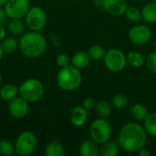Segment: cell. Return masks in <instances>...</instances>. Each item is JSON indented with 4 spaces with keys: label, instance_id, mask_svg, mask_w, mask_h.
Wrapping results in <instances>:
<instances>
[{
    "label": "cell",
    "instance_id": "obj_1",
    "mask_svg": "<svg viewBox=\"0 0 156 156\" xmlns=\"http://www.w3.org/2000/svg\"><path fill=\"white\" fill-rule=\"evenodd\" d=\"M147 136L148 134L144 126L138 122H130L122 127L118 137V144L127 153H137L145 146Z\"/></svg>",
    "mask_w": 156,
    "mask_h": 156
},
{
    "label": "cell",
    "instance_id": "obj_2",
    "mask_svg": "<svg viewBox=\"0 0 156 156\" xmlns=\"http://www.w3.org/2000/svg\"><path fill=\"white\" fill-rule=\"evenodd\" d=\"M19 49L27 58H37L47 49V40L37 31L24 33L19 40Z\"/></svg>",
    "mask_w": 156,
    "mask_h": 156
},
{
    "label": "cell",
    "instance_id": "obj_3",
    "mask_svg": "<svg viewBox=\"0 0 156 156\" xmlns=\"http://www.w3.org/2000/svg\"><path fill=\"white\" fill-rule=\"evenodd\" d=\"M82 76L79 69L69 65L60 69L57 75L58 86L65 91L76 90L81 84Z\"/></svg>",
    "mask_w": 156,
    "mask_h": 156
},
{
    "label": "cell",
    "instance_id": "obj_4",
    "mask_svg": "<svg viewBox=\"0 0 156 156\" xmlns=\"http://www.w3.org/2000/svg\"><path fill=\"white\" fill-rule=\"evenodd\" d=\"M44 93L43 83L36 79H28L18 87V94L28 102H36L41 100Z\"/></svg>",
    "mask_w": 156,
    "mask_h": 156
},
{
    "label": "cell",
    "instance_id": "obj_5",
    "mask_svg": "<svg viewBox=\"0 0 156 156\" xmlns=\"http://www.w3.org/2000/svg\"><path fill=\"white\" fill-rule=\"evenodd\" d=\"M112 133V125L105 118L94 120L89 127V134L90 139L101 145L110 141Z\"/></svg>",
    "mask_w": 156,
    "mask_h": 156
},
{
    "label": "cell",
    "instance_id": "obj_6",
    "mask_svg": "<svg viewBox=\"0 0 156 156\" xmlns=\"http://www.w3.org/2000/svg\"><path fill=\"white\" fill-rule=\"evenodd\" d=\"M37 144V137L32 132H22L16 140L15 154L20 156L30 155L35 151Z\"/></svg>",
    "mask_w": 156,
    "mask_h": 156
},
{
    "label": "cell",
    "instance_id": "obj_7",
    "mask_svg": "<svg viewBox=\"0 0 156 156\" xmlns=\"http://www.w3.org/2000/svg\"><path fill=\"white\" fill-rule=\"evenodd\" d=\"M25 23L29 30L39 32L47 24V14L45 10L39 6L29 8L25 16Z\"/></svg>",
    "mask_w": 156,
    "mask_h": 156
},
{
    "label": "cell",
    "instance_id": "obj_8",
    "mask_svg": "<svg viewBox=\"0 0 156 156\" xmlns=\"http://www.w3.org/2000/svg\"><path fill=\"white\" fill-rule=\"evenodd\" d=\"M103 60L105 67L112 72H120L123 70L127 64L126 55L117 48H112L106 51Z\"/></svg>",
    "mask_w": 156,
    "mask_h": 156
},
{
    "label": "cell",
    "instance_id": "obj_9",
    "mask_svg": "<svg viewBox=\"0 0 156 156\" xmlns=\"http://www.w3.org/2000/svg\"><path fill=\"white\" fill-rule=\"evenodd\" d=\"M5 10L10 19H21L29 10L28 0H8L5 5Z\"/></svg>",
    "mask_w": 156,
    "mask_h": 156
},
{
    "label": "cell",
    "instance_id": "obj_10",
    "mask_svg": "<svg viewBox=\"0 0 156 156\" xmlns=\"http://www.w3.org/2000/svg\"><path fill=\"white\" fill-rule=\"evenodd\" d=\"M152 36V30L146 25H135L128 32V38L134 45L147 44Z\"/></svg>",
    "mask_w": 156,
    "mask_h": 156
},
{
    "label": "cell",
    "instance_id": "obj_11",
    "mask_svg": "<svg viewBox=\"0 0 156 156\" xmlns=\"http://www.w3.org/2000/svg\"><path fill=\"white\" fill-rule=\"evenodd\" d=\"M8 111L10 114L16 119H22L26 117L29 112L28 101H27L22 97H16L10 101L8 105Z\"/></svg>",
    "mask_w": 156,
    "mask_h": 156
},
{
    "label": "cell",
    "instance_id": "obj_12",
    "mask_svg": "<svg viewBox=\"0 0 156 156\" xmlns=\"http://www.w3.org/2000/svg\"><path fill=\"white\" fill-rule=\"evenodd\" d=\"M128 7L126 0H103V8L113 16H122Z\"/></svg>",
    "mask_w": 156,
    "mask_h": 156
},
{
    "label": "cell",
    "instance_id": "obj_13",
    "mask_svg": "<svg viewBox=\"0 0 156 156\" xmlns=\"http://www.w3.org/2000/svg\"><path fill=\"white\" fill-rule=\"evenodd\" d=\"M88 120V112L87 110L81 106H76L71 110L70 112V121L71 123L76 127L83 126Z\"/></svg>",
    "mask_w": 156,
    "mask_h": 156
},
{
    "label": "cell",
    "instance_id": "obj_14",
    "mask_svg": "<svg viewBox=\"0 0 156 156\" xmlns=\"http://www.w3.org/2000/svg\"><path fill=\"white\" fill-rule=\"evenodd\" d=\"M99 144L93 140L89 139L83 141L80 145V154L81 156H98L100 154Z\"/></svg>",
    "mask_w": 156,
    "mask_h": 156
},
{
    "label": "cell",
    "instance_id": "obj_15",
    "mask_svg": "<svg viewBox=\"0 0 156 156\" xmlns=\"http://www.w3.org/2000/svg\"><path fill=\"white\" fill-rule=\"evenodd\" d=\"M90 59L91 58L88 52L78 51L72 56V58H70V62H71L72 66L76 67L79 69H84L89 66Z\"/></svg>",
    "mask_w": 156,
    "mask_h": 156
},
{
    "label": "cell",
    "instance_id": "obj_16",
    "mask_svg": "<svg viewBox=\"0 0 156 156\" xmlns=\"http://www.w3.org/2000/svg\"><path fill=\"white\" fill-rule=\"evenodd\" d=\"M142 18L149 24L156 23V2H149L142 8Z\"/></svg>",
    "mask_w": 156,
    "mask_h": 156
},
{
    "label": "cell",
    "instance_id": "obj_17",
    "mask_svg": "<svg viewBox=\"0 0 156 156\" xmlns=\"http://www.w3.org/2000/svg\"><path fill=\"white\" fill-rule=\"evenodd\" d=\"M120 145L118 142L108 141L101 144L100 148V155L101 156H116L119 154Z\"/></svg>",
    "mask_w": 156,
    "mask_h": 156
},
{
    "label": "cell",
    "instance_id": "obj_18",
    "mask_svg": "<svg viewBox=\"0 0 156 156\" xmlns=\"http://www.w3.org/2000/svg\"><path fill=\"white\" fill-rule=\"evenodd\" d=\"M127 63L135 69L141 68L145 63V58L139 51H130L127 55Z\"/></svg>",
    "mask_w": 156,
    "mask_h": 156
},
{
    "label": "cell",
    "instance_id": "obj_19",
    "mask_svg": "<svg viewBox=\"0 0 156 156\" xmlns=\"http://www.w3.org/2000/svg\"><path fill=\"white\" fill-rule=\"evenodd\" d=\"M149 112L144 104L136 103L131 108V115L137 122H144Z\"/></svg>",
    "mask_w": 156,
    "mask_h": 156
},
{
    "label": "cell",
    "instance_id": "obj_20",
    "mask_svg": "<svg viewBox=\"0 0 156 156\" xmlns=\"http://www.w3.org/2000/svg\"><path fill=\"white\" fill-rule=\"evenodd\" d=\"M45 154L47 156H64L66 154V151L64 146L58 141H53L47 145Z\"/></svg>",
    "mask_w": 156,
    "mask_h": 156
},
{
    "label": "cell",
    "instance_id": "obj_21",
    "mask_svg": "<svg viewBox=\"0 0 156 156\" xmlns=\"http://www.w3.org/2000/svg\"><path fill=\"white\" fill-rule=\"evenodd\" d=\"M18 94V88L13 84H5L0 90V97L5 101H10Z\"/></svg>",
    "mask_w": 156,
    "mask_h": 156
},
{
    "label": "cell",
    "instance_id": "obj_22",
    "mask_svg": "<svg viewBox=\"0 0 156 156\" xmlns=\"http://www.w3.org/2000/svg\"><path fill=\"white\" fill-rule=\"evenodd\" d=\"M144 127L148 135L156 138V112H149L144 121Z\"/></svg>",
    "mask_w": 156,
    "mask_h": 156
},
{
    "label": "cell",
    "instance_id": "obj_23",
    "mask_svg": "<svg viewBox=\"0 0 156 156\" xmlns=\"http://www.w3.org/2000/svg\"><path fill=\"white\" fill-rule=\"evenodd\" d=\"M96 113L100 116V118H105L107 119L112 112V104H110L106 101H100L96 102V105L94 107Z\"/></svg>",
    "mask_w": 156,
    "mask_h": 156
},
{
    "label": "cell",
    "instance_id": "obj_24",
    "mask_svg": "<svg viewBox=\"0 0 156 156\" xmlns=\"http://www.w3.org/2000/svg\"><path fill=\"white\" fill-rule=\"evenodd\" d=\"M8 30L14 36H22L25 33V25L20 19H11L8 23Z\"/></svg>",
    "mask_w": 156,
    "mask_h": 156
},
{
    "label": "cell",
    "instance_id": "obj_25",
    "mask_svg": "<svg viewBox=\"0 0 156 156\" xmlns=\"http://www.w3.org/2000/svg\"><path fill=\"white\" fill-rule=\"evenodd\" d=\"M1 46L5 53L11 54L14 53L17 48H19V42L14 37H5L2 40Z\"/></svg>",
    "mask_w": 156,
    "mask_h": 156
},
{
    "label": "cell",
    "instance_id": "obj_26",
    "mask_svg": "<svg viewBox=\"0 0 156 156\" xmlns=\"http://www.w3.org/2000/svg\"><path fill=\"white\" fill-rule=\"evenodd\" d=\"M88 53H89L91 59L96 60V61H100V60L104 58L106 51H105V48L101 45L95 44V45H92L89 48Z\"/></svg>",
    "mask_w": 156,
    "mask_h": 156
},
{
    "label": "cell",
    "instance_id": "obj_27",
    "mask_svg": "<svg viewBox=\"0 0 156 156\" xmlns=\"http://www.w3.org/2000/svg\"><path fill=\"white\" fill-rule=\"evenodd\" d=\"M125 16L126 18L133 23H139L142 18V10L138 8L137 6H128L125 11Z\"/></svg>",
    "mask_w": 156,
    "mask_h": 156
},
{
    "label": "cell",
    "instance_id": "obj_28",
    "mask_svg": "<svg viewBox=\"0 0 156 156\" xmlns=\"http://www.w3.org/2000/svg\"><path fill=\"white\" fill-rule=\"evenodd\" d=\"M129 103V98L125 93H117L112 100V105L115 109H123Z\"/></svg>",
    "mask_w": 156,
    "mask_h": 156
},
{
    "label": "cell",
    "instance_id": "obj_29",
    "mask_svg": "<svg viewBox=\"0 0 156 156\" xmlns=\"http://www.w3.org/2000/svg\"><path fill=\"white\" fill-rule=\"evenodd\" d=\"M15 154L14 144L5 139L0 140V154L4 156H11Z\"/></svg>",
    "mask_w": 156,
    "mask_h": 156
},
{
    "label": "cell",
    "instance_id": "obj_30",
    "mask_svg": "<svg viewBox=\"0 0 156 156\" xmlns=\"http://www.w3.org/2000/svg\"><path fill=\"white\" fill-rule=\"evenodd\" d=\"M145 64L148 68V69L154 73L156 74V51L151 52L146 58H145Z\"/></svg>",
    "mask_w": 156,
    "mask_h": 156
},
{
    "label": "cell",
    "instance_id": "obj_31",
    "mask_svg": "<svg viewBox=\"0 0 156 156\" xmlns=\"http://www.w3.org/2000/svg\"><path fill=\"white\" fill-rule=\"evenodd\" d=\"M56 63H57V65H58L60 69H62V68L68 67V66L69 65V63H70V58H69L68 55H66V54H64V53H61V54H59V55L57 57V58H56Z\"/></svg>",
    "mask_w": 156,
    "mask_h": 156
},
{
    "label": "cell",
    "instance_id": "obj_32",
    "mask_svg": "<svg viewBox=\"0 0 156 156\" xmlns=\"http://www.w3.org/2000/svg\"><path fill=\"white\" fill-rule=\"evenodd\" d=\"M96 105V101L93 97H87L83 102H82V106L87 110V111H90V110H92L94 109Z\"/></svg>",
    "mask_w": 156,
    "mask_h": 156
},
{
    "label": "cell",
    "instance_id": "obj_33",
    "mask_svg": "<svg viewBox=\"0 0 156 156\" xmlns=\"http://www.w3.org/2000/svg\"><path fill=\"white\" fill-rule=\"evenodd\" d=\"M7 15H6V12L5 10V8L3 9L2 6H0V24H5V21H6V18H7Z\"/></svg>",
    "mask_w": 156,
    "mask_h": 156
},
{
    "label": "cell",
    "instance_id": "obj_34",
    "mask_svg": "<svg viewBox=\"0 0 156 156\" xmlns=\"http://www.w3.org/2000/svg\"><path fill=\"white\" fill-rule=\"evenodd\" d=\"M137 154L139 156H150L151 155V152L144 147V148H142L141 150H139L137 152Z\"/></svg>",
    "mask_w": 156,
    "mask_h": 156
},
{
    "label": "cell",
    "instance_id": "obj_35",
    "mask_svg": "<svg viewBox=\"0 0 156 156\" xmlns=\"http://www.w3.org/2000/svg\"><path fill=\"white\" fill-rule=\"evenodd\" d=\"M5 37V29L3 24H0V40H3Z\"/></svg>",
    "mask_w": 156,
    "mask_h": 156
},
{
    "label": "cell",
    "instance_id": "obj_36",
    "mask_svg": "<svg viewBox=\"0 0 156 156\" xmlns=\"http://www.w3.org/2000/svg\"><path fill=\"white\" fill-rule=\"evenodd\" d=\"M93 3L96 6H103V0H93Z\"/></svg>",
    "mask_w": 156,
    "mask_h": 156
},
{
    "label": "cell",
    "instance_id": "obj_37",
    "mask_svg": "<svg viewBox=\"0 0 156 156\" xmlns=\"http://www.w3.org/2000/svg\"><path fill=\"white\" fill-rule=\"evenodd\" d=\"M4 50H3V48H2V46L0 45V61H1V59L3 58V55H4Z\"/></svg>",
    "mask_w": 156,
    "mask_h": 156
},
{
    "label": "cell",
    "instance_id": "obj_38",
    "mask_svg": "<svg viewBox=\"0 0 156 156\" xmlns=\"http://www.w3.org/2000/svg\"><path fill=\"white\" fill-rule=\"evenodd\" d=\"M8 0H0V6H3V5H5V4H6V2H7Z\"/></svg>",
    "mask_w": 156,
    "mask_h": 156
},
{
    "label": "cell",
    "instance_id": "obj_39",
    "mask_svg": "<svg viewBox=\"0 0 156 156\" xmlns=\"http://www.w3.org/2000/svg\"><path fill=\"white\" fill-rule=\"evenodd\" d=\"M2 80H3V77H2V74L0 73V84L2 83Z\"/></svg>",
    "mask_w": 156,
    "mask_h": 156
},
{
    "label": "cell",
    "instance_id": "obj_40",
    "mask_svg": "<svg viewBox=\"0 0 156 156\" xmlns=\"http://www.w3.org/2000/svg\"><path fill=\"white\" fill-rule=\"evenodd\" d=\"M154 50L156 51V40L154 41Z\"/></svg>",
    "mask_w": 156,
    "mask_h": 156
},
{
    "label": "cell",
    "instance_id": "obj_41",
    "mask_svg": "<svg viewBox=\"0 0 156 156\" xmlns=\"http://www.w3.org/2000/svg\"><path fill=\"white\" fill-rule=\"evenodd\" d=\"M136 1H144V0H136Z\"/></svg>",
    "mask_w": 156,
    "mask_h": 156
},
{
    "label": "cell",
    "instance_id": "obj_42",
    "mask_svg": "<svg viewBox=\"0 0 156 156\" xmlns=\"http://www.w3.org/2000/svg\"><path fill=\"white\" fill-rule=\"evenodd\" d=\"M0 99H1V97H0Z\"/></svg>",
    "mask_w": 156,
    "mask_h": 156
}]
</instances>
